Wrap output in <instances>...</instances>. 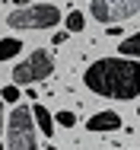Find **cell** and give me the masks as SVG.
<instances>
[{
	"label": "cell",
	"instance_id": "6da1fadb",
	"mask_svg": "<svg viewBox=\"0 0 140 150\" xmlns=\"http://www.w3.org/2000/svg\"><path fill=\"white\" fill-rule=\"evenodd\" d=\"M83 83L105 99H137L140 64L134 58H99L83 74Z\"/></svg>",
	"mask_w": 140,
	"mask_h": 150
},
{
	"label": "cell",
	"instance_id": "7a4b0ae2",
	"mask_svg": "<svg viewBox=\"0 0 140 150\" xmlns=\"http://www.w3.org/2000/svg\"><path fill=\"white\" fill-rule=\"evenodd\" d=\"M57 23H61V10L54 3H38V6L26 3L23 10H13L6 16V26L13 29H51Z\"/></svg>",
	"mask_w": 140,
	"mask_h": 150
},
{
	"label": "cell",
	"instance_id": "3957f363",
	"mask_svg": "<svg viewBox=\"0 0 140 150\" xmlns=\"http://www.w3.org/2000/svg\"><path fill=\"white\" fill-rule=\"evenodd\" d=\"M6 147L3 150H38V141H35V121H32V112L16 105L13 115H10V125H6Z\"/></svg>",
	"mask_w": 140,
	"mask_h": 150
},
{
	"label": "cell",
	"instance_id": "277c9868",
	"mask_svg": "<svg viewBox=\"0 0 140 150\" xmlns=\"http://www.w3.org/2000/svg\"><path fill=\"white\" fill-rule=\"evenodd\" d=\"M51 70H54V58L38 48V51H32L26 61H19L13 67V83H38V80L51 77Z\"/></svg>",
	"mask_w": 140,
	"mask_h": 150
},
{
	"label": "cell",
	"instance_id": "5b68a950",
	"mask_svg": "<svg viewBox=\"0 0 140 150\" xmlns=\"http://www.w3.org/2000/svg\"><path fill=\"white\" fill-rule=\"evenodd\" d=\"M89 10L99 23H121L140 10V0H92Z\"/></svg>",
	"mask_w": 140,
	"mask_h": 150
},
{
	"label": "cell",
	"instance_id": "8992f818",
	"mask_svg": "<svg viewBox=\"0 0 140 150\" xmlns=\"http://www.w3.org/2000/svg\"><path fill=\"white\" fill-rule=\"evenodd\" d=\"M86 128L96 131V134H102V131H118V128H121V115H118V112H99V115H92V118L86 121Z\"/></svg>",
	"mask_w": 140,
	"mask_h": 150
},
{
	"label": "cell",
	"instance_id": "52a82bcc",
	"mask_svg": "<svg viewBox=\"0 0 140 150\" xmlns=\"http://www.w3.org/2000/svg\"><path fill=\"white\" fill-rule=\"evenodd\" d=\"M29 112H32V121L38 125V131H42L45 137L54 134V118H51V112H48L45 105H35V109H29Z\"/></svg>",
	"mask_w": 140,
	"mask_h": 150
},
{
	"label": "cell",
	"instance_id": "ba28073f",
	"mask_svg": "<svg viewBox=\"0 0 140 150\" xmlns=\"http://www.w3.org/2000/svg\"><path fill=\"white\" fill-rule=\"evenodd\" d=\"M19 51H23V42L19 38H3L0 42V61H13Z\"/></svg>",
	"mask_w": 140,
	"mask_h": 150
},
{
	"label": "cell",
	"instance_id": "9c48e42d",
	"mask_svg": "<svg viewBox=\"0 0 140 150\" xmlns=\"http://www.w3.org/2000/svg\"><path fill=\"white\" fill-rule=\"evenodd\" d=\"M118 51H121V54H124V58H137V54H140V35H137V32H134V35H131V38H124V42H121V48H118Z\"/></svg>",
	"mask_w": 140,
	"mask_h": 150
},
{
	"label": "cell",
	"instance_id": "30bf717a",
	"mask_svg": "<svg viewBox=\"0 0 140 150\" xmlns=\"http://www.w3.org/2000/svg\"><path fill=\"white\" fill-rule=\"evenodd\" d=\"M83 26H86L83 13H80V10H73V13L67 16V32H83Z\"/></svg>",
	"mask_w": 140,
	"mask_h": 150
},
{
	"label": "cell",
	"instance_id": "8fae6325",
	"mask_svg": "<svg viewBox=\"0 0 140 150\" xmlns=\"http://www.w3.org/2000/svg\"><path fill=\"white\" fill-rule=\"evenodd\" d=\"M0 96H3V102H19V86H16V83H10V86H3Z\"/></svg>",
	"mask_w": 140,
	"mask_h": 150
},
{
	"label": "cell",
	"instance_id": "7c38bea8",
	"mask_svg": "<svg viewBox=\"0 0 140 150\" xmlns=\"http://www.w3.org/2000/svg\"><path fill=\"white\" fill-rule=\"evenodd\" d=\"M57 125H61V128H73V125H77V115H73V112H57Z\"/></svg>",
	"mask_w": 140,
	"mask_h": 150
},
{
	"label": "cell",
	"instance_id": "4fadbf2b",
	"mask_svg": "<svg viewBox=\"0 0 140 150\" xmlns=\"http://www.w3.org/2000/svg\"><path fill=\"white\" fill-rule=\"evenodd\" d=\"M51 42H54V45H64V42H67V32H54V38H51Z\"/></svg>",
	"mask_w": 140,
	"mask_h": 150
},
{
	"label": "cell",
	"instance_id": "5bb4252c",
	"mask_svg": "<svg viewBox=\"0 0 140 150\" xmlns=\"http://www.w3.org/2000/svg\"><path fill=\"white\" fill-rule=\"evenodd\" d=\"M105 35H112V38H115V35H121V26H108V29H105Z\"/></svg>",
	"mask_w": 140,
	"mask_h": 150
},
{
	"label": "cell",
	"instance_id": "9a60e30c",
	"mask_svg": "<svg viewBox=\"0 0 140 150\" xmlns=\"http://www.w3.org/2000/svg\"><path fill=\"white\" fill-rule=\"evenodd\" d=\"M0 131H3V102H0Z\"/></svg>",
	"mask_w": 140,
	"mask_h": 150
},
{
	"label": "cell",
	"instance_id": "2e32d148",
	"mask_svg": "<svg viewBox=\"0 0 140 150\" xmlns=\"http://www.w3.org/2000/svg\"><path fill=\"white\" fill-rule=\"evenodd\" d=\"M13 3H16V6H26V3H29V0H13Z\"/></svg>",
	"mask_w": 140,
	"mask_h": 150
}]
</instances>
